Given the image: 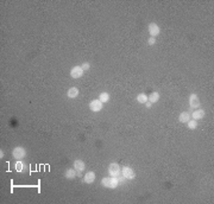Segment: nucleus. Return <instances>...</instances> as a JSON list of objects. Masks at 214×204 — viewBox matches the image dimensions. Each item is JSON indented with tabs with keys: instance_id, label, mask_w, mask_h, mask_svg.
I'll return each instance as SVG.
<instances>
[{
	"instance_id": "nucleus-10",
	"label": "nucleus",
	"mask_w": 214,
	"mask_h": 204,
	"mask_svg": "<svg viewBox=\"0 0 214 204\" xmlns=\"http://www.w3.org/2000/svg\"><path fill=\"white\" fill-rule=\"evenodd\" d=\"M95 181V173L93 171H89L85 175V178H83V182L87 183V184H92L93 182Z\"/></svg>"
},
{
	"instance_id": "nucleus-20",
	"label": "nucleus",
	"mask_w": 214,
	"mask_h": 204,
	"mask_svg": "<svg viewBox=\"0 0 214 204\" xmlns=\"http://www.w3.org/2000/svg\"><path fill=\"white\" fill-rule=\"evenodd\" d=\"M81 68L83 69V71H86V70H89V68H91V64H89L88 62H85V63H82Z\"/></svg>"
},
{
	"instance_id": "nucleus-9",
	"label": "nucleus",
	"mask_w": 214,
	"mask_h": 204,
	"mask_svg": "<svg viewBox=\"0 0 214 204\" xmlns=\"http://www.w3.org/2000/svg\"><path fill=\"white\" fill-rule=\"evenodd\" d=\"M74 169H75L77 172H82V171L86 169V165H85V163H83L81 159H76V160L74 161Z\"/></svg>"
},
{
	"instance_id": "nucleus-16",
	"label": "nucleus",
	"mask_w": 214,
	"mask_h": 204,
	"mask_svg": "<svg viewBox=\"0 0 214 204\" xmlns=\"http://www.w3.org/2000/svg\"><path fill=\"white\" fill-rule=\"evenodd\" d=\"M149 100V98H148V95L146 94H139L138 96H137V102L138 103H145V102H148Z\"/></svg>"
},
{
	"instance_id": "nucleus-13",
	"label": "nucleus",
	"mask_w": 214,
	"mask_h": 204,
	"mask_svg": "<svg viewBox=\"0 0 214 204\" xmlns=\"http://www.w3.org/2000/svg\"><path fill=\"white\" fill-rule=\"evenodd\" d=\"M64 176H66L67 179H74V178L77 176V171H76L75 169H68V170L66 171Z\"/></svg>"
},
{
	"instance_id": "nucleus-21",
	"label": "nucleus",
	"mask_w": 214,
	"mask_h": 204,
	"mask_svg": "<svg viewBox=\"0 0 214 204\" xmlns=\"http://www.w3.org/2000/svg\"><path fill=\"white\" fill-rule=\"evenodd\" d=\"M155 43H156V38L150 37V38H149V40H148V44H149V45H153Z\"/></svg>"
},
{
	"instance_id": "nucleus-1",
	"label": "nucleus",
	"mask_w": 214,
	"mask_h": 204,
	"mask_svg": "<svg viewBox=\"0 0 214 204\" xmlns=\"http://www.w3.org/2000/svg\"><path fill=\"white\" fill-rule=\"evenodd\" d=\"M101 184L105 186V188H108V189H115L118 185H119V181L117 177H104L103 181H101Z\"/></svg>"
},
{
	"instance_id": "nucleus-5",
	"label": "nucleus",
	"mask_w": 214,
	"mask_h": 204,
	"mask_svg": "<svg viewBox=\"0 0 214 204\" xmlns=\"http://www.w3.org/2000/svg\"><path fill=\"white\" fill-rule=\"evenodd\" d=\"M121 175H122L126 179H133V178L136 177L134 171H133L132 167H130V166H124V167L121 169Z\"/></svg>"
},
{
	"instance_id": "nucleus-11",
	"label": "nucleus",
	"mask_w": 214,
	"mask_h": 204,
	"mask_svg": "<svg viewBox=\"0 0 214 204\" xmlns=\"http://www.w3.org/2000/svg\"><path fill=\"white\" fill-rule=\"evenodd\" d=\"M190 114L189 113H187V112H182L181 114H180V116H179V121L180 122H182V123H187L189 120H190Z\"/></svg>"
},
{
	"instance_id": "nucleus-8",
	"label": "nucleus",
	"mask_w": 214,
	"mask_h": 204,
	"mask_svg": "<svg viewBox=\"0 0 214 204\" xmlns=\"http://www.w3.org/2000/svg\"><path fill=\"white\" fill-rule=\"evenodd\" d=\"M201 104V102L199 100V96L196 94H192L189 96V106L190 108H199Z\"/></svg>"
},
{
	"instance_id": "nucleus-4",
	"label": "nucleus",
	"mask_w": 214,
	"mask_h": 204,
	"mask_svg": "<svg viewBox=\"0 0 214 204\" xmlns=\"http://www.w3.org/2000/svg\"><path fill=\"white\" fill-rule=\"evenodd\" d=\"M83 69L81 68V65H75V67H73L72 68V70H70V76L73 77V79H80V77H82L83 76Z\"/></svg>"
},
{
	"instance_id": "nucleus-19",
	"label": "nucleus",
	"mask_w": 214,
	"mask_h": 204,
	"mask_svg": "<svg viewBox=\"0 0 214 204\" xmlns=\"http://www.w3.org/2000/svg\"><path fill=\"white\" fill-rule=\"evenodd\" d=\"M187 123H188V128H189V129H193V131H194V129L198 127V121L194 120V119H190Z\"/></svg>"
},
{
	"instance_id": "nucleus-2",
	"label": "nucleus",
	"mask_w": 214,
	"mask_h": 204,
	"mask_svg": "<svg viewBox=\"0 0 214 204\" xmlns=\"http://www.w3.org/2000/svg\"><path fill=\"white\" fill-rule=\"evenodd\" d=\"M108 173H109V176L118 178V177L121 175V169H120L119 164H117V163L109 164V166H108Z\"/></svg>"
},
{
	"instance_id": "nucleus-3",
	"label": "nucleus",
	"mask_w": 214,
	"mask_h": 204,
	"mask_svg": "<svg viewBox=\"0 0 214 204\" xmlns=\"http://www.w3.org/2000/svg\"><path fill=\"white\" fill-rule=\"evenodd\" d=\"M12 156L14 159H23L26 156V150L21 146H17L15 148H13L12 151Z\"/></svg>"
},
{
	"instance_id": "nucleus-14",
	"label": "nucleus",
	"mask_w": 214,
	"mask_h": 204,
	"mask_svg": "<svg viewBox=\"0 0 214 204\" xmlns=\"http://www.w3.org/2000/svg\"><path fill=\"white\" fill-rule=\"evenodd\" d=\"M67 95H68L69 99H75V98L79 96V89H77L76 87H73V88H70V89L68 90Z\"/></svg>"
},
{
	"instance_id": "nucleus-7",
	"label": "nucleus",
	"mask_w": 214,
	"mask_h": 204,
	"mask_svg": "<svg viewBox=\"0 0 214 204\" xmlns=\"http://www.w3.org/2000/svg\"><path fill=\"white\" fill-rule=\"evenodd\" d=\"M103 106H104V103L100 101V100H93V101H91V103H89V109H91L92 112L97 113V112H100V110L103 109Z\"/></svg>"
},
{
	"instance_id": "nucleus-6",
	"label": "nucleus",
	"mask_w": 214,
	"mask_h": 204,
	"mask_svg": "<svg viewBox=\"0 0 214 204\" xmlns=\"http://www.w3.org/2000/svg\"><path fill=\"white\" fill-rule=\"evenodd\" d=\"M159 32H161V29L156 23H150L149 24V33H150L151 37L156 38L159 34Z\"/></svg>"
},
{
	"instance_id": "nucleus-18",
	"label": "nucleus",
	"mask_w": 214,
	"mask_h": 204,
	"mask_svg": "<svg viewBox=\"0 0 214 204\" xmlns=\"http://www.w3.org/2000/svg\"><path fill=\"white\" fill-rule=\"evenodd\" d=\"M14 167H15L17 172H23V171H24V169H25V165H24V163H21L20 160H18V161L15 163Z\"/></svg>"
},
{
	"instance_id": "nucleus-22",
	"label": "nucleus",
	"mask_w": 214,
	"mask_h": 204,
	"mask_svg": "<svg viewBox=\"0 0 214 204\" xmlns=\"http://www.w3.org/2000/svg\"><path fill=\"white\" fill-rule=\"evenodd\" d=\"M151 104H152L151 102H145V106H146L148 108H150V107H151Z\"/></svg>"
},
{
	"instance_id": "nucleus-17",
	"label": "nucleus",
	"mask_w": 214,
	"mask_h": 204,
	"mask_svg": "<svg viewBox=\"0 0 214 204\" xmlns=\"http://www.w3.org/2000/svg\"><path fill=\"white\" fill-rule=\"evenodd\" d=\"M99 100L103 102V103H106V102L109 101V94L106 93V92H103L101 94H100V96H99Z\"/></svg>"
},
{
	"instance_id": "nucleus-15",
	"label": "nucleus",
	"mask_w": 214,
	"mask_h": 204,
	"mask_svg": "<svg viewBox=\"0 0 214 204\" xmlns=\"http://www.w3.org/2000/svg\"><path fill=\"white\" fill-rule=\"evenodd\" d=\"M149 98V102H151V103H156V102H158L159 100V93L158 92H153L150 96H148Z\"/></svg>"
},
{
	"instance_id": "nucleus-12",
	"label": "nucleus",
	"mask_w": 214,
	"mask_h": 204,
	"mask_svg": "<svg viewBox=\"0 0 214 204\" xmlns=\"http://www.w3.org/2000/svg\"><path fill=\"white\" fill-rule=\"evenodd\" d=\"M192 116H193V119L196 120V121H198V120H201V119L205 116V110H204V109H196L195 112H193V115H192Z\"/></svg>"
},
{
	"instance_id": "nucleus-23",
	"label": "nucleus",
	"mask_w": 214,
	"mask_h": 204,
	"mask_svg": "<svg viewBox=\"0 0 214 204\" xmlns=\"http://www.w3.org/2000/svg\"><path fill=\"white\" fill-rule=\"evenodd\" d=\"M0 157H1V158L4 157V152H2V150H1V152H0Z\"/></svg>"
}]
</instances>
